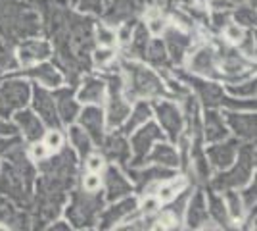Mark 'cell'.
<instances>
[{"instance_id":"1","label":"cell","mask_w":257,"mask_h":231,"mask_svg":"<svg viewBox=\"0 0 257 231\" xmlns=\"http://www.w3.org/2000/svg\"><path fill=\"white\" fill-rule=\"evenodd\" d=\"M33 168L22 150H14L8 156L0 174V193L16 202H25L31 193Z\"/></svg>"},{"instance_id":"2","label":"cell","mask_w":257,"mask_h":231,"mask_svg":"<svg viewBox=\"0 0 257 231\" xmlns=\"http://www.w3.org/2000/svg\"><path fill=\"white\" fill-rule=\"evenodd\" d=\"M238 164L228 170L225 174H219L213 179V185L217 189H234L244 185L251 172H253V166H255V148L251 144H244L240 150H238Z\"/></svg>"},{"instance_id":"3","label":"cell","mask_w":257,"mask_h":231,"mask_svg":"<svg viewBox=\"0 0 257 231\" xmlns=\"http://www.w3.org/2000/svg\"><path fill=\"white\" fill-rule=\"evenodd\" d=\"M128 75V99L131 97H160L163 95V83L154 71L139 64H125Z\"/></svg>"},{"instance_id":"4","label":"cell","mask_w":257,"mask_h":231,"mask_svg":"<svg viewBox=\"0 0 257 231\" xmlns=\"http://www.w3.org/2000/svg\"><path fill=\"white\" fill-rule=\"evenodd\" d=\"M31 97V89L23 81H8L0 85V116L23 108Z\"/></svg>"},{"instance_id":"5","label":"cell","mask_w":257,"mask_h":231,"mask_svg":"<svg viewBox=\"0 0 257 231\" xmlns=\"http://www.w3.org/2000/svg\"><path fill=\"white\" fill-rule=\"evenodd\" d=\"M123 83L119 77H109V104H107V125L109 127H117L131 114L128 102L121 95Z\"/></svg>"},{"instance_id":"6","label":"cell","mask_w":257,"mask_h":231,"mask_svg":"<svg viewBox=\"0 0 257 231\" xmlns=\"http://www.w3.org/2000/svg\"><path fill=\"white\" fill-rule=\"evenodd\" d=\"M160 139H163V131H161L156 123H152V121L148 123V121H146V125L140 127V131L135 133V135H133V141H131L133 152H135L133 164L135 166L142 164V160L148 158L152 143H154V141H160Z\"/></svg>"},{"instance_id":"7","label":"cell","mask_w":257,"mask_h":231,"mask_svg":"<svg viewBox=\"0 0 257 231\" xmlns=\"http://www.w3.org/2000/svg\"><path fill=\"white\" fill-rule=\"evenodd\" d=\"M98 198H92L85 195V197H75L71 206L67 208V216L69 220L75 223L77 227H83V225H90L94 221V216L98 212Z\"/></svg>"},{"instance_id":"8","label":"cell","mask_w":257,"mask_h":231,"mask_svg":"<svg viewBox=\"0 0 257 231\" xmlns=\"http://www.w3.org/2000/svg\"><path fill=\"white\" fill-rule=\"evenodd\" d=\"M156 114H158V120H160L161 127L167 131V135L171 137L173 141L179 139V135L182 131V114L181 110L173 104V102H167V100H161V102H156Z\"/></svg>"},{"instance_id":"9","label":"cell","mask_w":257,"mask_h":231,"mask_svg":"<svg viewBox=\"0 0 257 231\" xmlns=\"http://www.w3.org/2000/svg\"><path fill=\"white\" fill-rule=\"evenodd\" d=\"M33 106H35V110L39 112L41 120H43L46 125H50L52 129H58V127H60L62 121H60V116H58V110H56L54 97L48 91H44L43 87L35 89V93H33Z\"/></svg>"},{"instance_id":"10","label":"cell","mask_w":257,"mask_h":231,"mask_svg":"<svg viewBox=\"0 0 257 231\" xmlns=\"http://www.w3.org/2000/svg\"><path fill=\"white\" fill-rule=\"evenodd\" d=\"M236 154H238V143L236 141H226L221 143L217 141L213 146L207 148L205 156L209 158V162L219 168V170H226L236 162Z\"/></svg>"},{"instance_id":"11","label":"cell","mask_w":257,"mask_h":231,"mask_svg":"<svg viewBox=\"0 0 257 231\" xmlns=\"http://www.w3.org/2000/svg\"><path fill=\"white\" fill-rule=\"evenodd\" d=\"M226 123L230 125V129L240 137V139H255V116L251 114H240L236 110H230L225 114Z\"/></svg>"},{"instance_id":"12","label":"cell","mask_w":257,"mask_h":231,"mask_svg":"<svg viewBox=\"0 0 257 231\" xmlns=\"http://www.w3.org/2000/svg\"><path fill=\"white\" fill-rule=\"evenodd\" d=\"M215 67H217V64H215V50L209 48V46H202L190 56V71L192 73H198V75L204 77H215L217 75Z\"/></svg>"},{"instance_id":"13","label":"cell","mask_w":257,"mask_h":231,"mask_svg":"<svg viewBox=\"0 0 257 231\" xmlns=\"http://www.w3.org/2000/svg\"><path fill=\"white\" fill-rule=\"evenodd\" d=\"M79 120H81V127L88 133V137L92 141L100 143L102 141V127H104V114H102V110L96 108V106H86L85 110L81 112Z\"/></svg>"},{"instance_id":"14","label":"cell","mask_w":257,"mask_h":231,"mask_svg":"<svg viewBox=\"0 0 257 231\" xmlns=\"http://www.w3.org/2000/svg\"><path fill=\"white\" fill-rule=\"evenodd\" d=\"M16 121L22 127L23 135L27 141H39L44 135V125L43 121L39 120V116H35L31 110H18L16 114Z\"/></svg>"},{"instance_id":"15","label":"cell","mask_w":257,"mask_h":231,"mask_svg":"<svg viewBox=\"0 0 257 231\" xmlns=\"http://www.w3.org/2000/svg\"><path fill=\"white\" fill-rule=\"evenodd\" d=\"M71 95H73V89H62L56 95H52L60 121H64V123H71L79 114V104L71 99Z\"/></svg>"},{"instance_id":"16","label":"cell","mask_w":257,"mask_h":231,"mask_svg":"<svg viewBox=\"0 0 257 231\" xmlns=\"http://www.w3.org/2000/svg\"><path fill=\"white\" fill-rule=\"evenodd\" d=\"M204 135H205V141H209V143H217V141L226 139L228 129H226L225 121H223V116H221L219 112H215V110L205 112Z\"/></svg>"},{"instance_id":"17","label":"cell","mask_w":257,"mask_h":231,"mask_svg":"<svg viewBox=\"0 0 257 231\" xmlns=\"http://www.w3.org/2000/svg\"><path fill=\"white\" fill-rule=\"evenodd\" d=\"M106 193L109 200H115L131 193V183L127 181V177L121 176L115 166H109L106 172Z\"/></svg>"},{"instance_id":"18","label":"cell","mask_w":257,"mask_h":231,"mask_svg":"<svg viewBox=\"0 0 257 231\" xmlns=\"http://www.w3.org/2000/svg\"><path fill=\"white\" fill-rule=\"evenodd\" d=\"M188 83L196 89V93H198V97L204 100V104L207 106H217V104H221V100H223V89L219 87L217 83L213 81H204V79H188Z\"/></svg>"},{"instance_id":"19","label":"cell","mask_w":257,"mask_h":231,"mask_svg":"<svg viewBox=\"0 0 257 231\" xmlns=\"http://www.w3.org/2000/svg\"><path fill=\"white\" fill-rule=\"evenodd\" d=\"M20 62L23 66H31L35 62H41L50 56V46L44 41H27L20 46Z\"/></svg>"},{"instance_id":"20","label":"cell","mask_w":257,"mask_h":231,"mask_svg":"<svg viewBox=\"0 0 257 231\" xmlns=\"http://www.w3.org/2000/svg\"><path fill=\"white\" fill-rule=\"evenodd\" d=\"M186 223H188V227H202L204 223H207V218H209V212H207V204H205V198L202 193H198L196 197L188 202V206H186Z\"/></svg>"},{"instance_id":"21","label":"cell","mask_w":257,"mask_h":231,"mask_svg":"<svg viewBox=\"0 0 257 231\" xmlns=\"http://www.w3.org/2000/svg\"><path fill=\"white\" fill-rule=\"evenodd\" d=\"M135 210H137V198H125V200H121L117 204H113L111 208H107L102 214V227H109L113 223L123 221Z\"/></svg>"},{"instance_id":"22","label":"cell","mask_w":257,"mask_h":231,"mask_svg":"<svg viewBox=\"0 0 257 231\" xmlns=\"http://www.w3.org/2000/svg\"><path fill=\"white\" fill-rule=\"evenodd\" d=\"M165 39H167V54H171V58L177 64L182 62V58H184L188 46H190V39L184 33H181L179 29H175V27L167 29Z\"/></svg>"},{"instance_id":"23","label":"cell","mask_w":257,"mask_h":231,"mask_svg":"<svg viewBox=\"0 0 257 231\" xmlns=\"http://www.w3.org/2000/svg\"><path fill=\"white\" fill-rule=\"evenodd\" d=\"M104 93H106V85H104L102 79L86 77L83 89L79 91V100L81 102H102Z\"/></svg>"},{"instance_id":"24","label":"cell","mask_w":257,"mask_h":231,"mask_svg":"<svg viewBox=\"0 0 257 231\" xmlns=\"http://www.w3.org/2000/svg\"><path fill=\"white\" fill-rule=\"evenodd\" d=\"M104 152H106L111 160H121V162H125L128 158V144L119 133H113V135L107 137L106 143H104Z\"/></svg>"},{"instance_id":"25","label":"cell","mask_w":257,"mask_h":231,"mask_svg":"<svg viewBox=\"0 0 257 231\" xmlns=\"http://www.w3.org/2000/svg\"><path fill=\"white\" fill-rule=\"evenodd\" d=\"M142 56L150 62L152 66H158V67H167V48H165V44L161 43L160 39H154L150 43H146L144 46V52Z\"/></svg>"},{"instance_id":"26","label":"cell","mask_w":257,"mask_h":231,"mask_svg":"<svg viewBox=\"0 0 257 231\" xmlns=\"http://www.w3.org/2000/svg\"><path fill=\"white\" fill-rule=\"evenodd\" d=\"M25 75L35 77V79H39L43 85H48V87H58V85L62 83L60 71L54 66H50V64H43V66L33 67L29 71H25Z\"/></svg>"},{"instance_id":"27","label":"cell","mask_w":257,"mask_h":231,"mask_svg":"<svg viewBox=\"0 0 257 231\" xmlns=\"http://www.w3.org/2000/svg\"><path fill=\"white\" fill-rule=\"evenodd\" d=\"M131 118H128V121L123 125V129L121 131L125 133V135H128L131 131H135L137 127H140L142 123H146V121L150 120L152 116V106L148 104V102H139L137 106H135V110H133V114H128Z\"/></svg>"},{"instance_id":"28","label":"cell","mask_w":257,"mask_h":231,"mask_svg":"<svg viewBox=\"0 0 257 231\" xmlns=\"http://www.w3.org/2000/svg\"><path fill=\"white\" fill-rule=\"evenodd\" d=\"M150 160L156 164L175 168V166H179V154L175 152L173 146H169V144H158L154 148V152L150 154Z\"/></svg>"},{"instance_id":"29","label":"cell","mask_w":257,"mask_h":231,"mask_svg":"<svg viewBox=\"0 0 257 231\" xmlns=\"http://www.w3.org/2000/svg\"><path fill=\"white\" fill-rule=\"evenodd\" d=\"M69 141L77 148V152L81 154V158L88 156V152H90V137H88L86 131H83V127H71L69 129Z\"/></svg>"},{"instance_id":"30","label":"cell","mask_w":257,"mask_h":231,"mask_svg":"<svg viewBox=\"0 0 257 231\" xmlns=\"http://www.w3.org/2000/svg\"><path fill=\"white\" fill-rule=\"evenodd\" d=\"M207 212L213 216L217 223L221 225H228V210L225 206V200L217 195H209V206H207Z\"/></svg>"},{"instance_id":"31","label":"cell","mask_w":257,"mask_h":231,"mask_svg":"<svg viewBox=\"0 0 257 231\" xmlns=\"http://www.w3.org/2000/svg\"><path fill=\"white\" fill-rule=\"evenodd\" d=\"M225 206L228 210V216L238 220L242 214H244V204H242V198L238 197L234 189H225Z\"/></svg>"},{"instance_id":"32","label":"cell","mask_w":257,"mask_h":231,"mask_svg":"<svg viewBox=\"0 0 257 231\" xmlns=\"http://www.w3.org/2000/svg\"><path fill=\"white\" fill-rule=\"evenodd\" d=\"M192 162L196 172H198V176L202 177V179H207L209 177V166H207V156H205V152L200 146V139L196 141L192 148Z\"/></svg>"},{"instance_id":"33","label":"cell","mask_w":257,"mask_h":231,"mask_svg":"<svg viewBox=\"0 0 257 231\" xmlns=\"http://www.w3.org/2000/svg\"><path fill=\"white\" fill-rule=\"evenodd\" d=\"M228 93L234 97H244V99H253L255 97V81H246L236 85H228Z\"/></svg>"},{"instance_id":"34","label":"cell","mask_w":257,"mask_h":231,"mask_svg":"<svg viewBox=\"0 0 257 231\" xmlns=\"http://www.w3.org/2000/svg\"><path fill=\"white\" fill-rule=\"evenodd\" d=\"M236 22L242 23V25H253L255 23V10H251V8H240V10L236 12Z\"/></svg>"},{"instance_id":"35","label":"cell","mask_w":257,"mask_h":231,"mask_svg":"<svg viewBox=\"0 0 257 231\" xmlns=\"http://www.w3.org/2000/svg\"><path fill=\"white\" fill-rule=\"evenodd\" d=\"M242 204H244V208H247V210H251L253 206H255V181L249 185V187L242 193Z\"/></svg>"},{"instance_id":"36","label":"cell","mask_w":257,"mask_h":231,"mask_svg":"<svg viewBox=\"0 0 257 231\" xmlns=\"http://www.w3.org/2000/svg\"><path fill=\"white\" fill-rule=\"evenodd\" d=\"M98 43L102 44V46H111V44L115 43V35L111 33L107 27L100 25L98 27Z\"/></svg>"},{"instance_id":"37","label":"cell","mask_w":257,"mask_h":231,"mask_svg":"<svg viewBox=\"0 0 257 231\" xmlns=\"http://www.w3.org/2000/svg\"><path fill=\"white\" fill-rule=\"evenodd\" d=\"M182 183H171V185H165V187L160 189V198L161 200H171V198L177 197V193L181 191Z\"/></svg>"},{"instance_id":"38","label":"cell","mask_w":257,"mask_h":231,"mask_svg":"<svg viewBox=\"0 0 257 231\" xmlns=\"http://www.w3.org/2000/svg\"><path fill=\"white\" fill-rule=\"evenodd\" d=\"M226 27V39H230L232 43H242L244 41V31L238 25H225Z\"/></svg>"},{"instance_id":"39","label":"cell","mask_w":257,"mask_h":231,"mask_svg":"<svg viewBox=\"0 0 257 231\" xmlns=\"http://www.w3.org/2000/svg\"><path fill=\"white\" fill-rule=\"evenodd\" d=\"M83 185H85L86 193H96L98 189H100V177H98L96 174H90V176L85 177Z\"/></svg>"},{"instance_id":"40","label":"cell","mask_w":257,"mask_h":231,"mask_svg":"<svg viewBox=\"0 0 257 231\" xmlns=\"http://www.w3.org/2000/svg\"><path fill=\"white\" fill-rule=\"evenodd\" d=\"M46 146L48 148H60L62 146V135L58 131H52L46 137Z\"/></svg>"},{"instance_id":"41","label":"cell","mask_w":257,"mask_h":231,"mask_svg":"<svg viewBox=\"0 0 257 231\" xmlns=\"http://www.w3.org/2000/svg\"><path fill=\"white\" fill-rule=\"evenodd\" d=\"M148 27H150L152 29V33H161V31H163V29H165V20H163V18H152L150 20V25H148Z\"/></svg>"},{"instance_id":"42","label":"cell","mask_w":257,"mask_h":231,"mask_svg":"<svg viewBox=\"0 0 257 231\" xmlns=\"http://www.w3.org/2000/svg\"><path fill=\"white\" fill-rule=\"evenodd\" d=\"M94 58H96L98 64H102V66H104L106 62H109V60L113 58V52H111V50H98Z\"/></svg>"},{"instance_id":"43","label":"cell","mask_w":257,"mask_h":231,"mask_svg":"<svg viewBox=\"0 0 257 231\" xmlns=\"http://www.w3.org/2000/svg\"><path fill=\"white\" fill-rule=\"evenodd\" d=\"M86 166H88V170L98 172V170L104 166V162H102V158H100V156H90V158H88V162H86Z\"/></svg>"},{"instance_id":"44","label":"cell","mask_w":257,"mask_h":231,"mask_svg":"<svg viewBox=\"0 0 257 231\" xmlns=\"http://www.w3.org/2000/svg\"><path fill=\"white\" fill-rule=\"evenodd\" d=\"M46 152H48V146H46V144H35V146H33V156L39 158V160L44 158Z\"/></svg>"},{"instance_id":"45","label":"cell","mask_w":257,"mask_h":231,"mask_svg":"<svg viewBox=\"0 0 257 231\" xmlns=\"http://www.w3.org/2000/svg\"><path fill=\"white\" fill-rule=\"evenodd\" d=\"M0 118H2V116H0ZM0 133H4V135H6V133H8V135H14L16 129H14V125H10V123H6V121L0 120Z\"/></svg>"},{"instance_id":"46","label":"cell","mask_w":257,"mask_h":231,"mask_svg":"<svg viewBox=\"0 0 257 231\" xmlns=\"http://www.w3.org/2000/svg\"><path fill=\"white\" fill-rule=\"evenodd\" d=\"M10 144H12V141H0V152H2V150H6Z\"/></svg>"},{"instance_id":"47","label":"cell","mask_w":257,"mask_h":231,"mask_svg":"<svg viewBox=\"0 0 257 231\" xmlns=\"http://www.w3.org/2000/svg\"><path fill=\"white\" fill-rule=\"evenodd\" d=\"M67 227H69V225H64L62 221H60V223H56V225H52V229H67Z\"/></svg>"}]
</instances>
